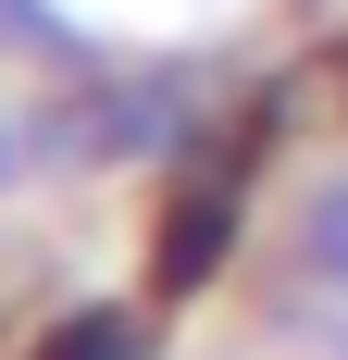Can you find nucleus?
Here are the masks:
<instances>
[{"instance_id": "obj_1", "label": "nucleus", "mask_w": 348, "mask_h": 360, "mask_svg": "<svg viewBox=\"0 0 348 360\" xmlns=\"http://www.w3.org/2000/svg\"><path fill=\"white\" fill-rule=\"evenodd\" d=\"M237 186H249V149H211L199 174L174 186V212H162V249H149V274H162V298L211 286V261H224V236H237Z\"/></svg>"}, {"instance_id": "obj_2", "label": "nucleus", "mask_w": 348, "mask_h": 360, "mask_svg": "<svg viewBox=\"0 0 348 360\" xmlns=\"http://www.w3.org/2000/svg\"><path fill=\"white\" fill-rule=\"evenodd\" d=\"M37 360H149V335L125 323V311H75V323L50 335V348H37Z\"/></svg>"}]
</instances>
